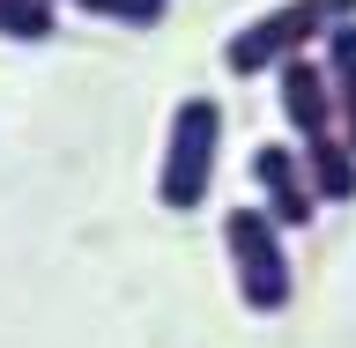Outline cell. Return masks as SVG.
<instances>
[{"instance_id":"obj_1","label":"cell","mask_w":356,"mask_h":348,"mask_svg":"<svg viewBox=\"0 0 356 348\" xmlns=\"http://www.w3.org/2000/svg\"><path fill=\"white\" fill-rule=\"evenodd\" d=\"M222 260H230V282H238V304L252 319H275L297 297V260H289V230L267 215L260 200L252 208H230L222 215Z\"/></svg>"},{"instance_id":"obj_4","label":"cell","mask_w":356,"mask_h":348,"mask_svg":"<svg viewBox=\"0 0 356 348\" xmlns=\"http://www.w3.org/2000/svg\"><path fill=\"white\" fill-rule=\"evenodd\" d=\"M252 185H260V208L282 230H305L312 215H319V193H312V178H305V156L289 149V141H260L252 149Z\"/></svg>"},{"instance_id":"obj_2","label":"cell","mask_w":356,"mask_h":348,"mask_svg":"<svg viewBox=\"0 0 356 348\" xmlns=\"http://www.w3.org/2000/svg\"><path fill=\"white\" fill-rule=\"evenodd\" d=\"M334 22H356V0H275L267 15H252L245 30H230V44H222V67H230L238 82H252V74H275V67L297 60V52H319Z\"/></svg>"},{"instance_id":"obj_9","label":"cell","mask_w":356,"mask_h":348,"mask_svg":"<svg viewBox=\"0 0 356 348\" xmlns=\"http://www.w3.org/2000/svg\"><path fill=\"white\" fill-rule=\"evenodd\" d=\"M67 8H82L97 22H119V30H156L171 15V0H67Z\"/></svg>"},{"instance_id":"obj_5","label":"cell","mask_w":356,"mask_h":348,"mask_svg":"<svg viewBox=\"0 0 356 348\" xmlns=\"http://www.w3.org/2000/svg\"><path fill=\"white\" fill-rule=\"evenodd\" d=\"M275 97H282V119L297 126V141L312 133H341V111H334V82L319 52H297V60L275 67Z\"/></svg>"},{"instance_id":"obj_7","label":"cell","mask_w":356,"mask_h":348,"mask_svg":"<svg viewBox=\"0 0 356 348\" xmlns=\"http://www.w3.org/2000/svg\"><path fill=\"white\" fill-rule=\"evenodd\" d=\"M319 60H327V82H334L341 141L356 149V22H334V30H327V44H319Z\"/></svg>"},{"instance_id":"obj_3","label":"cell","mask_w":356,"mask_h":348,"mask_svg":"<svg viewBox=\"0 0 356 348\" xmlns=\"http://www.w3.org/2000/svg\"><path fill=\"white\" fill-rule=\"evenodd\" d=\"M216 156H222V104L216 97H178L171 133H163V163H156V200L171 215H193L216 185Z\"/></svg>"},{"instance_id":"obj_8","label":"cell","mask_w":356,"mask_h":348,"mask_svg":"<svg viewBox=\"0 0 356 348\" xmlns=\"http://www.w3.org/2000/svg\"><path fill=\"white\" fill-rule=\"evenodd\" d=\"M60 30V8L52 0H0V38L8 44H44Z\"/></svg>"},{"instance_id":"obj_6","label":"cell","mask_w":356,"mask_h":348,"mask_svg":"<svg viewBox=\"0 0 356 348\" xmlns=\"http://www.w3.org/2000/svg\"><path fill=\"white\" fill-rule=\"evenodd\" d=\"M297 156H305V178H312V193H319V208L356 200V149L341 133H312V141H297Z\"/></svg>"}]
</instances>
